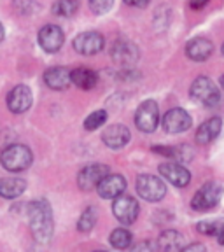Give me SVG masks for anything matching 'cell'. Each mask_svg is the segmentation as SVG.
<instances>
[{
	"instance_id": "2e32d148",
	"label": "cell",
	"mask_w": 224,
	"mask_h": 252,
	"mask_svg": "<svg viewBox=\"0 0 224 252\" xmlns=\"http://www.w3.org/2000/svg\"><path fill=\"white\" fill-rule=\"evenodd\" d=\"M102 140L110 149H121L130 142V130L125 125H110L103 131Z\"/></svg>"
},
{
	"instance_id": "f546056e",
	"label": "cell",
	"mask_w": 224,
	"mask_h": 252,
	"mask_svg": "<svg viewBox=\"0 0 224 252\" xmlns=\"http://www.w3.org/2000/svg\"><path fill=\"white\" fill-rule=\"evenodd\" d=\"M209 4V0H189V5L193 9H201Z\"/></svg>"
},
{
	"instance_id": "cb8c5ba5",
	"label": "cell",
	"mask_w": 224,
	"mask_h": 252,
	"mask_svg": "<svg viewBox=\"0 0 224 252\" xmlns=\"http://www.w3.org/2000/svg\"><path fill=\"white\" fill-rule=\"evenodd\" d=\"M198 231L209 236H219L224 233V219L216 220H205V222H198Z\"/></svg>"
},
{
	"instance_id": "7c38bea8",
	"label": "cell",
	"mask_w": 224,
	"mask_h": 252,
	"mask_svg": "<svg viewBox=\"0 0 224 252\" xmlns=\"http://www.w3.org/2000/svg\"><path fill=\"white\" fill-rule=\"evenodd\" d=\"M126 189V179L119 173H107L105 177L96 186V191L105 200H114L119 194L125 193Z\"/></svg>"
},
{
	"instance_id": "5bb4252c",
	"label": "cell",
	"mask_w": 224,
	"mask_h": 252,
	"mask_svg": "<svg viewBox=\"0 0 224 252\" xmlns=\"http://www.w3.org/2000/svg\"><path fill=\"white\" fill-rule=\"evenodd\" d=\"M189 126H191V116L184 109H170L163 116V128L166 133H182L189 130Z\"/></svg>"
},
{
	"instance_id": "d6986e66",
	"label": "cell",
	"mask_w": 224,
	"mask_h": 252,
	"mask_svg": "<svg viewBox=\"0 0 224 252\" xmlns=\"http://www.w3.org/2000/svg\"><path fill=\"white\" fill-rule=\"evenodd\" d=\"M221 130H223V119L210 118L205 123H201V126L196 130V140L200 142V144H209L214 138H217Z\"/></svg>"
},
{
	"instance_id": "7a4b0ae2",
	"label": "cell",
	"mask_w": 224,
	"mask_h": 252,
	"mask_svg": "<svg viewBox=\"0 0 224 252\" xmlns=\"http://www.w3.org/2000/svg\"><path fill=\"white\" fill-rule=\"evenodd\" d=\"M33 161V154H32L30 147L23 146V144H12V146L5 147L0 154V163L5 170L9 172H23Z\"/></svg>"
},
{
	"instance_id": "603a6c76",
	"label": "cell",
	"mask_w": 224,
	"mask_h": 252,
	"mask_svg": "<svg viewBox=\"0 0 224 252\" xmlns=\"http://www.w3.org/2000/svg\"><path fill=\"white\" fill-rule=\"evenodd\" d=\"M79 0H56L53 4V14L62 16V18H70L77 12Z\"/></svg>"
},
{
	"instance_id": "83f0119b",
	"label": "cell",
	"mask_w": 224,
	"mask_h": 252,
	"mask_svg": "<svg viewBox=\"0 0 224 252\" xmlns=\"http://www.w3.org/2000/svg\"><path fill=\"white\" fill-rule=\"evenodd\" d=\"M114 4V0H90V9L95 14H105Z\"/></svg>"
},
{
	"instance_id": "836d02e7",
	"label": "cell",
	"mask_w": 224,
	"mask_h": 252,
	"mask_svg": "<svg viewBox=\"0 0 224 252\" xmlns=\"http://www.w3.org/2000/svg\"><path fill=\"white\" fill-rule=\"evenodd\" d=\"M221 88H223V90H224V75H223V77H221Z\"/></svg>"
},
{
	"instance_id": "7402d4cb",
	"label": "cell",
	"mask_w": 224,
	"mask_h": 252,
	"mask_svg": "<svg viewBox=\"0 0 224 252\" xmlns=\"http://www.w3.org/2000/svg\"><path fill=\"white\" fill-rule=\"evenodd\" d=\"M158 245H160L161 251H182L184 249V238H182V235L179 231L168 229V231H163L160 235Z\"/></svg>"
},
{
	"instance_id": "44dd1931",
	"label": "cell",
	"mask_w": 224,
	"mask_h": 252,
	"mask_svg": "<svg viewBox=\"0 0 224 252\" xmlns=\"http://www.w3.org/2000/svg\"><path fill=\"white\" fill-rule=\"evenodd\" d=\"M96 81H98L96 72L88 67H81L72 70V83L77 88H81V90H91V88L96 86Z\"/></svg>"
},
{
	"instance_id": "6da1fadb",
	"label": "cell",
	"mask_w": 224,
	"mask_h": 252,
	"mask_svg": "<svg viewBox=\"0 0 224 252\" xmlns=\"http://www.w3.org/2000/svg\"><path fill=\"white\" fill-rule=\"evenodd\" d=\"M28 222L35 240L40 244L51 240L55 231V220H53L51 205L46 200H33L28 205Z\"/></svg>"
},
{
	"instance_id": "e0dca14e",
	"label": "cell",
	"mask_w": 224,
	"mask_h": 252,
	"mask_svg": "<svg viewBox=\"0 0 224 252\" xmlns=\"http://www.w3.org/2000/svg\"><path fill=\"white\" fill-rule=\"evenodd\" d=\"M44 81L51 90L62 91L67 90L68 84L72 83V72L67 70L65 67H53L49 70H46L44 74Z\"/></svg>"
},
{
	"instance_id": "5b68a950",
	"label": "cell",
	"mask_w": 224,
	"mask_h": 252,
	"mask_svg": "<svg viewBox=\"0 0 224 252\" xmlns=\"http://www.w3.org/2000/svg\"><path fill=\"white\" fill-rule=\"evenodd\" d=\"M221 196H223V188L217 182H209L203 188H200L196 191V194L191 200V209L196 212H203V210L214 209L219 203Z\"/></svg>"
},
{
	"instance_id": "8992f818",
	"label": "cell",
	"mask_w": 224,
	"mask_h": 252,
	"mask_svg": "<svg viewBox=\"0 0 224 252\" xmlns=\"http://www.w3.org/2000/svg\"><path fill=\"white\" fill-rule=\"evenodd\" d=\"M137 193L147 201H160L166 193V186L161 179L144 173L137 177Z\"/></svg>"
},
{
	"instance_id": "d4e9b609",
	"label": "cell",
	"mask_w": 224,
	"mask_h": 252,
	"mask_svg": "<svg viewBox=\"0 0 224 252\" xmlns=\"http://www.w3.org/2000/svg\"><path fill=\"white\" fill-rule=\"evenodd\" d=\"M110 244L116 249H128L131 245V233L125 228H118L110 235Z\"/></svg>"
},
{
	"instance_id": "d6a6232c",
	"label": "cell",
	"mask_w": 224,
	"mask_h": 252,
	"mask_svg": "<svg viewBox=\"0 0 224 252\" xmlns=\"http://www.w3.org/2000/svg\"><path fill=\"white\" fill-rule=\"evenodd\" d=\"M217 240H219V244H223V245H224V233H223V235L217 236Z\"/></svg>"
},
{
	"instance_id": "1f68e13d",
	"label": "cell",
	"mask_w": 224,
	"mask_h": 252,
	"mask_svg": "<svg viewBox=\"0 0 224 252\" xmlns=\"http://www.w3.org/2000/svg\"><path fill=\"white\" fill-rule=\"evenodd\" d=\"M4 37H5V32H4V27H2V23H0V42L4 40Z\"/></svg>"
},
{
	"instance_id": "4316f807",
	"label": "cell",
	"mask_w": 224,
	"mask_h": 252,
	"mask_svg": "<svg viewBox=\"0 0 224 252\" xmlns=\"http://www.w3.org/2000/svg\"><path fill=\"white\" fill-rule=\"evenodd\" d=\"M105 121H107L105 110H95V112H91V116H88L86 118V121H84V128L90 130V131L96 130V128H100Z\"/></svg>"
},
{
	"instance_id": "ba28073f",
	"label": "cell",
	"mask_w": 224,
	"mask_h": 252,
	"mask_svg": "<svg viewBox=\"0 0 224 252\" xmlns=\"http://www.w3.org/2000/svg\"><path fill=\"white\" fill-rule=\"evenodd\" d=\"M105 46V39L98 32H83L74 39V49L79 55L93 56L100 53Z\"/></svg>"
},
{
	"instance_id": "8fae6325",
	"label": "cell",
	"mask_w": 224,
	"mask_h": 252,
	"mask_svg": "<svg viewBox=\"0 0 224 252\" xmlns=\"http://www.w3.org/2000/svg\"><path fill=\"white\" fill-rule=\"evenodd\" d=\"M63 40V30L58 25H46V27L40 28L39 32V44L46 53H56L62 49Z\"/></svg>"
},
{
	"instance_id": "9a60e30c",
	"label": "cell",
	"mask_w": 224,
	"mask_h": 252,
	"mask_svg": "<svg viewBox=\"0 0 224 252\" xmlns=\"http://www.w3.org/2000/svg\"><path fill=\"white\" fill-rule=\"evenodd\" d=\"M110 55H112V60L116 63L130 67L138 60V47L133 42H130V40H116Z\"/></svg>"
},
{
	"instance_id": "4dcf8cb0",
	"label": "cell",
	"mask_w": 224,
	"mask_h": 252,
	"mask_svg": "<svg viewBox=\"0 0 224 252\" xmlns=\"http://www.w3.org/2000/svg\"><path fill=\"white\" fill-rule=\"evenodd\" d=\"M182 251H201V252H203L205 251V247H203V245H201V244H193V245H188V247H184V249H182Z\"/></svg>"
},
{
	"instance_id": "e575fe53",
	"label": "cell",
	"mask_w": 224,
	"mask_h": 252,
	"mask_svg": "<svg viewBox=\"0 0 224 252\" xmlns=\"http://www.w3.org/2000/svg\"><path fill=\"white\" fill-rule=\"evenodd\" d=\"M223 55H224V44H223Z\"/></svg>"
},
{
	"instance_id": "52a82bcc",
	"label": "cell",
	"mask_w": 224,
	"mask_h": 252,
	"mask_svg": "<svg viewBox=\"0 0 224 252\" xmlns=\"http://www.w3.org/2000/svg\"><path fill=\"white\" fill-rule=\"evenodd\" d=\"M138 210H140L138 201L130 194H119L118 198H114L112 212L121 224H133V220L138 216Z\"/></svg>"
},
{
	"instance_id": "484cf974",
	"label": "cell",
	"mask_w": 224,
	"mask_h": 252,
	"mask_svg": "<svg viewBox=\"0 0 224 252\" xmlns=\"http://www.w3.org/2000/svg\"><path fill=\"white\" fill-rule=\"evenodd\" d=\"M95 222H96V209H93V207H88L86 210L83 212V216L79 217L77 220V228L79 231H91L95 226Z\"/></svg>"
},
{
	"instance_id": "4fadbf2b",
	"label": "cell",
	"mask_w": 224,
	"mask_h": 252,
	"mask_svg": "<svg viewBox=\"0 0 224 252\" xmlns=\"http://www.w3.org/2000/svg\"><path fill=\"white\" fill-rule=\"evenodd\" d=\"M160 173L165 181H168L170 184H173L175 188H186L191 182V173L188 168L181 165L177 161L172 163H163L160 165Z\"/></svg>"
},
{
	"instance_id": "f1b7e54d",
	"label": "cell",
	"mask_w": 224,
	"mask_h": 252,
	"mask_svg": "<svg viewBox=\"0 0 224 252\" xmlns=\"http://www.w3.org/2000/svg\"><path fill=\"white\" fill-rule=\"evenodd\" d=\"M128 5H133V7H147L151 4V0H125Z\"/></svg>"
},
{
	"instance_id": "30bf717a",
	"label": "cell",
	"mask_w": 224,
	"mask_h": 252,
	"mask_svg": "<svg viewBox=\"0 0 224 252\" xmlns=\"http://www.w3.org/2000/svg\"><path fill=\"white\" fill-rule=\"evenodd\" d=\"M109 173V166L100 165V163H95V165L84 166L77 175V184L83 191H91V189H96V186L100 184L103 177Z\"/></svg>"
},
{
	"instance_id": "277c9868",
	"label": "cell",
	"mask_w": 224,
	"mask_h": 252,
	"mask_svg": "<svg viewBox=\"0 0 224 252\" xmlns=\"http://www.w3.org/2000/svg\"><path fill=\"white\" fill-rule=\"evenodd\" d=\"M135 125L144 133H153L160 125V107L154 100H146L135 112Z\"/></svg>"
},
{
	"instance_id": "ac0fdd59",
	"label": "cell",
	"mask_w": 224,
	"mask_h": 252,
	"mask_svg": "<svg viewBox=\"0 0 224 252\" xmlns=\"http://www.w3.org/2000/svg\"><path fill=\"white\" fill-rule=\"evenodd\" d=\"M214 51V46L210 40L201 39V37H196V39L189 40L188 47H186V53L193 62H205L209 58Z\"/></svg>"
},
{
	"instance_id": "9c48e42d",
	"label": "cell",
	"mask_w": 224,
	"mask_h": 252,
	"mask_svg": "<svg viewBox=\"0 0 224 252\" xmlns=\"http://www.w3.org/2000/svg\"><path fill=\"white\" fill-rule=\"evenodd\" d=\"M32 100H33V94H32L30 88L27 84H18L9 91L7 107L14 114H23L32 107Z\"/></svg>"
},
{
	"instance_id": "3957f363",
	"label": "cell",
	"mask_w": 224,
	"mask_h": 252,
	"mask_svg": "<svg viewBox=\"0 0 224 252\" xmlns=\"http://www.w3.org/2000/svg\"><path fill=\"white\" fill-rule=\"evenodd\" d=\"M189 94H191V98L194 102L205 107H216L221 102V91L210 77H198L191 84Z\"/></svg>"
},
{
	"instance_id": "ffe728a7",
	"label": "cell",
	"mask_w": 224,
	"mask_h": 252,
	"mask_svg": "<svg viewBox=\"0 0 224 252\" xmlns=\"http://www.w3.org/2000/svg\"><path fill=\"white\" fill-rule=\"evenodd\" d=\"M25 189H27V182L23 179H0V196L2 198L14 200L25 193Z\"/></svg>"
}]
</instances>
